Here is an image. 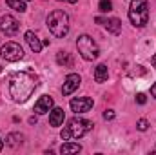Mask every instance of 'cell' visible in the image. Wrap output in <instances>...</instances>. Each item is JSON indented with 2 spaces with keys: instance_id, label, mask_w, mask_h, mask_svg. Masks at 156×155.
<instances>
[{
  "instance_id": "24",
  "label": "cell",
  "mask_w": 156,
  "mask_h": 155,
  "mask_svg": "<svg viewBox=\"0 0 156 155\" xmlns=\"http://www.w3.org/2000/svg\"><path fill=\"white\" fill-rule=\"evenodd\" d=\"M151 64H153V68L156 70V53L153 55V59H151Z\"/></svg>"
},
{
  "instance_id": "9",
  "label": "cell",
  "mask_w": 156,
  "mask_h": 155,
  "mask_svg": "<svg viewBox=\"0 0 156 155\" xmlns=\"http://www.w3.org/2000/svg\"><path fill=\"white\" fill-rule=\"evenodd\" d=\"M80 82H82V78L78 73H69L66 80H64V86H62V93L67 97V95H71L73 91H76L78 88H80Z\"/></svg>"
},
{
  "instance_id": "1",
  "label": "cell",
  "mask_w": 156,
  "mask_h": 155,
  "mask_svg": "<svg viewBox=\"0 0 156 155\" xmlns=\"http://www.w3.org/2000/svg\"><path fill=\"white\" fill-rule=\"evenodd\" d=\"M38 78L31 71H18L9 78V95L15 102H26L37 89Z\"/></svg>"
},
{
  "instance_id": "18",
  "label": "cell",
  "mask_w": 156,
  "mask_h": 155,
  "mask_svg": "<svg viewBox=\"0 0 156 155\" xmlns=\"http://www.w3.org/2000/svg\"><path fill=\"white\" fill-rule=\"evenodd\" d=\"M5 4L11 7V9H15V11H18V13H24L27 7H26V2L24 0H5Z\"/></svg>"
},
{
  "instance_id": "7",
  "label": "cell",
  "mask_w": 156,
  "mask_h": 155,
  "mask_svg": "<svg viewBox=\"0 0 156 155\" xmlns=\"http://www.w3.org/2000/svg\"><path fill=\"white\" fill-rule=\"evenodd\" d=\"M0 31L5 37H13L18 31V20L11 15H2L0 17Z\"/></svg>"
},
{
  "instance_id": "23",
  "label": "cell",
  "mask_w": 156,
  "mask_h": 155,
  "mask_svg": "<svg viewBox=\"0 0 156 155\" xmlns=\"http://www.w3.org/2000/svg\"><path fill=\"white\" fill-rule=\"evenodd\" d=\"M151 95H153V97L156 99V82L153 84V86H151Z\"/></svg>"
},
{
  "instance_id": "20",
  "label": "cell",
  "mask_w": 156,
  "mask_h": 155,
  "mask_svg": "<svg viewBox=\"0 0 156 155\" xmlns=\"http://www.w3.org/2000/svg\"><path fill=\"white\" fill-rule=\"evenodd\" d=\"M136 128H138L140 131H145V130L149 128V122H147L145 119H140V120H138V126H136Z\"/></svg>"
},
{
  "instance_id": "17",
  "label": "cell",
  "mask_w": 156,
  "mask_h": 155,
  "mask_svg": "<svg viewBox=\"0 0 156 155\" xmlns=\"http://www.w3.org/2000/svg\"><path fill=\"white\" fill-rule=\"evenodd\" d=\"M22 141H24V135H22V133H9V135H7V139H5V144H9V146L16 148V146H20V144H22Z\"/></svg>"
},
{
  "instance_id": "26",
  "label": "cell",
  "mask_w": 156,
  "mask_h": 155,
  "mask_svg": "<svg viewBox=\"0 0 156 155\" xmlns=\"http://www.w3.org/2000/svg\"><path fill=\"white\" fill-rule=\"evenodd\" d=\"M2 148H4V142H2V139H0V152H2Z\"/></svg>"
},
{
  "instance_id": "22",
  "label": "cell",
  "mask_w": 156,
  "mask_h": 155,
  "mask_svg": "<svg viewBox=\"0 0 156 155\" xmlns=\"http://www.w3.org/2000/svg\"><path fill=\"white\" fill-rule=\"evenodd\" d=\"M136 102H138V104H145V102H147V97H145L144 93H138V95H136Z\"/></svg>"
},
{
  "instance_id": "21",
  "label": "cell",
  "mask_w": 156,
  "mask_h": 155,
  "mask_svg": "<svg viewBox=\"0 0 156 155\" xmlns=\"http://www.w3.org/2000/svg\"><path fill=\"white\" fill-rule=\"evenodd\" d=\"M104 119H105V120H113V119H115V112H113V110H105V112H104Z\"/></svg>"
},
{
  "instance_id": "5",
  "label": "cell",
  "mask_w": 156,
  "mask_h": 155,
  "mask_svg": "<svg viewBox=\"0 0 156 155\" xmlns=\"http://www.w3.org/2000/svg\"><path fill=\"white\" fill-rule=\"evenodd\" d=\"M76 47H78V53L82 55L83 60H94V59H98V55H100V49H98L96 42L91 39L89 35L78 37Z\"/></svg>"
},
{
  "instance_id": "11",
  "label": "cell",
  "mask_w": 156,
  "mask_h": 155,
  "mask_svg": "<svg viewBox=\"0 0 156 155\" xmlns=\"http://www.w3.org/2000/svg\"><path fill=\"white\" fill-rule=\"evenodd\" d=\"M51 108H53V97L42 95L38 100H37V104H35V113H37V115H44V113H47Z\"/></svg>"
},
{
  "instance_id": "6",
  "label": "cell",
  "mask_w": 156,
  "mask_h": 155,
  "mask_svg": "<svg viewBox=\"0 0 156 155\" xmlns=\"http://www.w3.org/2000/svg\"><path fill=\"white\" fill-rule=\"evenodd\" d=\"M0 57L5 59L7 62H16V60H20L24 57V49L16 42H5L0 47Z\"/></svg>"
},
{
  "instance_id": "12",
  "label": "cell",
  "mask_w": 156,
  "mask_h": 155,
  "mask_svg": "<svg viewBox=\"0 0 156 155\" xmlns=\"http://www.w3.org/2000/svg\"><path fill=\"white\" fill-rule=\"evenodd\" d=\"M26 40H27V44H29V47L35 51V53H40L42 51V40L38 39V35L35 33V31H27L26 33Z\"/></svg>"
},
{
  "instance_id": "3",
  "label": "cell",
  "mask_w": 156,
  "mask_h": 155,
  "mask_svg": "<svg viewBox=\"0 0 156 155\" xmlns=\"http://www.w3.org/2000/svg\"><path fill=\"white\" fill-rule=\"evenodd\" d=\"M49 31L56 37V39H64L67 33H69V17L67 13L60 11V9H55L49 13L47 20H45Z\"/></svg>"
},
{
  "instance_id": "8",
  "label": "cell",
  "mask_w": 156,
  "mask_h": 155,
  "mask_svg": "<svg viewBox=\"0 0 156 155\" xmlns=\"http://www.w3.org/2000/svg\"><path fill=\"white\" fill-rule=\"evenodd\" d=\"M93 99L91 97H76V99H73L71 102H69V106H71V110L75 112V113H87L91 108H93Z\"/></svg>"
},
{
  "instance_id": "2",
  "label": "cell",
  "mask_w": 156,
  "mask_h": 155,
  "mask_svg": "<svg viewBox=\"0 0 156 155\" xmlns=\"http://www.w3.org/2000/svg\"><path fill=\"white\" fill-rule=\"evenodd\" d=\"M93 130V122L91 120H85L82 117H75L67 122V126H64L60 137L64 141H76V139H82L87 131Z\"/></svg>"
},
{
  "instance_id": "15",
  "label": "cell",
  "mask_w": 156,
  "mask_h": 155,
  "mask_svg": "<svg viewBox=\"0 0 156 155\" xmlns=\"http://www.w3.org/2000/svg\"><path fill=\"white\" fill-rule=\"evenodd\" d=\"M56 62H58L60 66H64V68H71V66H73V59H71V55H69L67 51H58Z\"/></svg>"
},
{
  "instance_id": "25",
  "label": "cell",
  "mask_w": 156,
  "mask_h": 155,
  "mask_svg": "<svg viewBox=\"0 0 156 155\" xmlns=\"http://www.w3.org/2000/svg\"><path fill=\"white\" fill-rule=\"evenodd\" d=\"M64 2H69V4H76L78 0H64Z\"/></svg>"
},
{
  "instance_id": "4",
  "label": "cell",
  "mask_w": 156,
  "mask_h": 155,
  "mask_svg": "<svg viewBox=\"0 0 156 155\" xmlns=\"http://www.w3.org/2000/svg\"><path fill=\"white\" fill-rule=\"evenodd\" d=\"M129 20L134 28H144L149 22V6L147 0H131Z\"/></svg>"
},
{
  "instance_id": "19",
  "label": "cell",
  "mask_w": 156,
  "mask_h": 155,
  "mask_svg": "<svg viewBox=\"0 0 156 155\" xmlns=\"http://www.w3.org/2000/svg\"><path fill=\"white\" fill-rule=\"evenodd\" d=\"M98 9H100L102 13H109V11L113 9V4H111V0H100V4H98Z\"/></svg>"
},
{
  "instance_id": "16",
  "label": "cell",
  "mask_w": 156,
  "mask_h": 155,
  "mask_svg": "<svg viewBox=\"0 0 156 155\" xmlns=\"http://www.w3.org/2000/svg\"><path fill=\"white\" fill-rule=\"evenodd\" d=\"M78 152H82V146H80L78 142H66V144H62V148H60V153L62 155L78 153Z\"/></svg>"
},
{
  "instance_id": "27",
  "label": "cell",
  "mask_w": 156,
  "mask_h": 155,
  "mask_svg": "<svg viewBox=\"0 0 156 155\" xmlns=\"http://www.w3.org/2000/svg\"><path fill=\"white\" fill-rule=\"evenodd\" d=\"M0 73H2V66H0Z\"/></svg>"
},
{
  "instance_id": "14",
  "label": "cell",
  "mask_w": 156,
  "mask_h": 155,
  "mask_svg": "<svg viewBox=\"0 0 156 155\" xmlns=\"http://www.w3.org/2000/svg\"><path fill=\"white\" fill-rule=\"evenodd\" d=\"M107 77H109L107 66H105V64H98L96 70H94V80H96V82H105Z\"/></svg>"
},
{
  "instance_id": "10",
  "label": "cell",
  "mask_w": 156,
  "mask_h": 155,
  "mask_svg": "<svg viewBox=\"0 0 156 155\" xmlns=\"http://www.w3.org/2000/svg\"><path fill=\"white\" fill-rule=\"evenodd\" d=\"M96 20V24H102L107 31H111L113 35H120V31H122V22L118 20V18H104V17H96L94 18Z\"/></svg>"
},
{
  "instance_id": "13",
  "label": "cell",
  "mask_w": 156,
  "mask_h": 155,
  "mask_svg": "<svg viewBox=\"0 0 156 155\" xmlns=\"http://www.w3.org/2000/svg\"><path fill=\"white\" fill-rule=\"evenodd\" d=\"M64 110L62 108H55V110H51V113H49V124L51 126H55V128H58V126H62L64 124Z\"/></svg>"
}]
</instances>
